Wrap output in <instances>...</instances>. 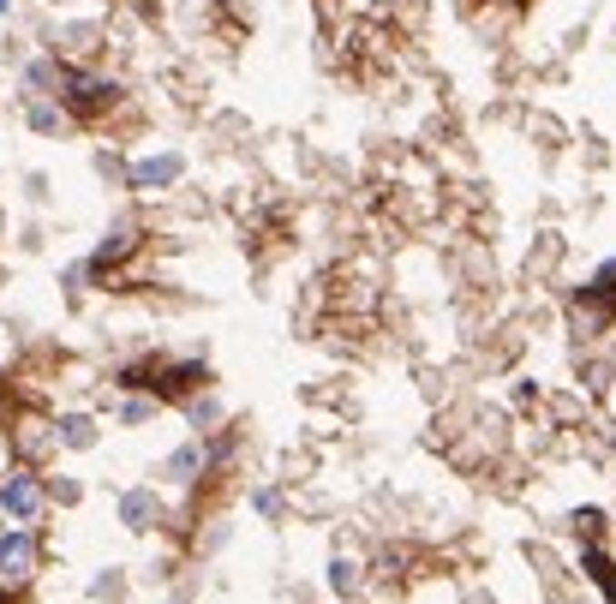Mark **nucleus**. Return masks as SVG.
Listing matches in <instances>:
<instances>
[{"mask_svg": "<svg viewBox=\"0 0 616 604\" xmlns=\"http://www.w3.org/2000/svg\"><path fill=\"white\" fill-rule=\"evenodd\" d=\"M0 503L13 509L18 520H30V515H36V485H30V479H6V490H0Z\"/></svg>", "mask_w": 616, "mask_h": 604, "instance_id": "2", "label": "nucleus"}, {"mask_svg": "<svg viewBox=\"0 0 616 604\" xmlns=\"http://www.w3.org/2000/svg\"><path fill=\"white\" fill-rule=\"evenodd\" d=\"M60 431H66V443H72V449H84L90 437H96V425H90V419H66Z\"/></svg>", "mask_w": 616, "mask_h": 604, "instance_id": "5", "label": "nucleus"}, {"mask_svg": "<svg viewBox=\"0 0 616 604\" xmlns=\"http://www.w3.org/2000/svg\"><path fill=\"white\" fill-rule=\"evenodd\" d=\"M30 575V532H6L0 539V580L13 587V580Z\"/></svg>", "mask_w": 616, "mask_h": 604, "instance_id": "1", "label": "nucleus"}, {"mask_svg": "<svg viewBox=\"0 0 616 604\" xmlns=\"http://www.w3.org/2000/svg\"><path fill=\"white\" fill-rule=\"evenodd\" d=\"M168 467H174V473H180V479H186V473H198V449H180V455H174Z\"/></svg>", "mask_w": 616, "mask_h": 604, "instance_id": "6", "label": "nucleus"}, {"mask_svg": "<svg viewBox=\"0 0 616 604\" xmlns=\"http://www.w3.org/2000/svg\"><path fill=\"white\" fill-rule=\"evenodd\" d=\"M330 575H335V592H347V587H353V562H335Z\"/></svg>", "mask_w": 616, "mask_h": 604, "instance_id": "7", "label": "nucleus"}, {"mask_svg": "<svg viewBox=\"0 0 616 604\" xmlns=\"http://www.w3.org/2000/svg\"><path fill=\"white\" fill-rule=\"evenodd\" d=\"M174 173H180V156H150V162H138V186H162Z\"/></svg>", "mask_w": 616, "mask_h": 604, "instance_id": "4", "label": "nucleus"}, {"mask_svg": "<svg viewBox=\"0 0 616 604\" xmlns=\"http://www.w3.org/2000/svg\"><path fill=\"white\" fill-rule=\"evenodd\" d=\"M150 515H156V497H150V490H132L126 503H120V520H126L132 532H144V527H150Z\"/></svg>", "mask_w": 616, "mask_h": 604, "instance_id": "3", "label": "nucleus"}]
</instances>
